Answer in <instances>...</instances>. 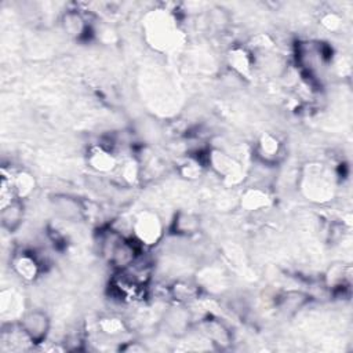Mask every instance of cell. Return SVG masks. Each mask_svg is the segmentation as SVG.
<instances>
[{
    "instance_id": "cell-7",
    "label": "cell",
    "mask_w": 353,
    "mask_h": 353,
    "mask_svg": "<svg viewBox=\"0 0 353 353\" xmlns=\"http://www.w3.org/2000/svg\"><path fill=\"white\" fill-rule=\"evenodd\" d=\"M87 164L91 170L99 174L114 172L120 164L113 149L102 143L94 145L87 152Z\"/></svg>"
},
{
    "instance_id": "cell-10",
    "label": "cell",
    "mask_w": 353,
    "mask_h": 353,
    "mask_svg": "<svg viewBox=\"0 0 353 353\" xmlns=\"http://www.w3.org/2000/svg\"><path fill=\"white\" fill-rule=\"evenodd\" d=\"M51 205L65 221H80L85 216L84 203L73 196L55 194L51 197Z\"/></svg>"
},
{
    "instance_id": "cell-19",
    "label": "cell",
    "mask_w": 353,
    "mask_h": 353,
    "mask_svg": "<svg viewBox=\"0 0 353 353\" xmlns=\"http://www.w3.org/2000/svg\"><path fill=\"white\" fill-rule=\"evenodd\" d=\"M11 183H12V188H14V192L17 194L18 199L21 200H25L28 199L33 190L36 189V179L34 176L25 171V170H21V171H17L14 174H11Z\"/></svg>"
},
{
    "instance_id": "cell-6",
    "label": "cell",
    "mask_w": 353,
    "mask_h": 353,
    "mask_svg": "<svg viewBox=\"0 0 353 353\" xmlns=\"http://www.w3.org/2000/svg\"><path fill=\"white\" fill-rule=\"evenodd\" d=\"M19 324L33 345H39L46 341L51 325L47 313L41 310H30L25 313Z\"/></svg>"
},
{
    "instance_id": "cell-14",
    "label": "cell",
    "mask_w": 353,
    "mask_h": 353,
    "mask_svg": "<svg viewBox=\"0 0 353 353\" xmlns=\"http://www.w3.org/2000/svg\"><path fill=\"white\" fill-rule=\"evenodd\" d=\"M23 221V203L19 199L12 200L4 207H0V222L3 229L14 233Z\"/></svg>"
},
{
    "instance_id": "cell-2",
    "label": "cell",
    "mask_w": 353,
    "mask_h": 353,
    "mask_svg": "<svg viewBox=\"0 0 353 353\" xmlns=\"http://www.w3.org/2000/svg\"><path fill=\"white\" fill-rule=\"evenodd\" d=\"M143 33L148 44L157 51H168L179 41L176 19L167 10H153L143 21Z\"/></svg>"
},
{
    "instance_id": "cell-1",
    "label": "cell",
    "mask_w": 353,
    "mask_h": 353,
    "mask_svg": "<svg viewBox=\"0 0 353 353\" xmlns=\"http://www.w3.org/2000/svg\"><path fill=\"white\" fill-rule=\"evenodd\" d=\"M299 189L313 203H328L336 192V172L324 163L310 161L301 171Z\"/></svg>"
},
{
    "instance_id": "cell-11",
    "label": "cell",
    "mask_w": 353,
    "mask_h": 353,
    "mask_svg": "<svg viewBox=\"0 0 353 353\" xmlns=\"http://www.w3.org/2000/svg\"><path fill=\"white\" fill-rule=\"evenodd\" d=\"M61 23L66 34L74 40H84L88 37V34L92 33L91 25L87 21L85 15L77 10L65 11Z\"/></svg>"
},
{
    "instance_id": "cell-9",
    "label": "cell",
    "mask_w": 353,
    "mask_h": 353,
    "mask_svg": "<svg viewBox=\"0 0 353 353\" xmlns=\"http://www.w3.org/2000/svg\"><path fill=\"white\" fill-rule=\"evenodd\" d=\"M228 65L240 77L250 79L255 66L254 52L244 46H234L228 51Z\"/></svg>"
},
{
    "instance_id": "cell-24",
    "label": "cell",
    "mask_w": 353,
    "mask_h": 353,
    "mask_svg": "<svg viewBox=\"0 0 353 353\" xmlns=\"http://www.w3.org/2000/svg\"><path fill=\"white\" fill-rule=\"evenodd\" d=\"M203 161H200L199 159H188L185 163L181 164V168H179V172L183 178L186 179H197L201 172H203Z\"/></svg>"
},
{
    "instance_id": "cell-5",
    "label": "cell",
    "mask_w": 353,
    "mask_h": 353,
    "mask_svg": "<svg viewBox=\"0 0 353 353\" xmlns=\"http://www.w3.org/2000/svg\"><path fill=\"white\" fill-rule=\"evenodd\" d=\"M163 221L157 212L143 210L132 219V234L141 245H154L163 237Z\"/></svg>"
},
{
    "instance_id": "cell-8",
    "label": "cell",
    "mask_w": 353,
    "mask_h": 353,
    "mask_svg": "<svg viewBox=\"0 0 353 353\" xmlns=\"http://www.w3.org/2000/svg\"><path fill=\"white\" fill-rule=\"evenodd\" d=\"M255 156L261 163L274 165L283 159V143L276 135L263 132L256 141Z\"/></svg>"
},
{
    "instance_id": "cell-20",
    "label": "cell",
    "mask_w": 353,
    "mask_h": 353,
    "mask_svg": "<svg viewBox=\"0 0 353 353\" xmlns=\"http://www.w3.org/2000/svg\"><path fill=\"white\" fill-rule=\"evenodd\" d=\"M170 295L178 303L192 302V301L199 298V295H200V285L189 283V281H176L170 288Z\"/></svg>"
},
{
    "instance_id": "cell-21",
    "label": "cell",
    "mask_w": 353,
    "mask_h": 353,
    "mask_svg": "<svg viewBox=\"0 0 353 353\" xmlns=\"http://www.w3.org/2000/svg\"><path fill=\"white\" fill-rule=\"evenodd\" d=\"M119 174L120 181L124 185H135L139 181L141 176V164L135 157H128L124 161H121L117 167V170L114 171Z\"/></svg>"
},
{
    "instance_id": "cell-13",
    "label": "cell",
    "mask_w": 353,
    "mask_h": 353,
    "mask_svg": "<svg viewBox=\"0 0 353 353\" xmlns=\"http://www.w3.org/2000/svg\"><path fill=\"white\" fill-rule=\"evenodd\" d=\"M240 205L243 210L255 212L266 210L272 205V196L262 188H247L240 196Z\"/></svg>"
},
{
    "instance_id": "cell-18",
    "label": "cell",
    "mask_w": 353,
    "mask_h": 353,
    "mask_svg": "<svg viewBox=\"0 0 353 353\" xmlns=\"http://www.w3.org/2000/svg\"><path fill=\"white\" fill-rule=\"evenodd\" d=\"M171 229L178 236H193L200 230V218L189 211H178Z\"/></svg>"
},
{
    "instance_id": "cell-3",
    "label": "cell",
    "mask_w": 353,
    "mask_h": 353,
    "mask_svg": "<svg viewBox=\"0 0 353 353\" xmlns=\"http://www.w3.org/2000/svg\"><path fill=\"white\" fill-rule=\"evenodd\" d=\"M296 63L306 76H313L321 66L331 61L332 50L327 43L305 40L295 46Z\"/></svg>"
},
{
    "instance_id": "cell-16",
    "label": "cell",
    "mask_w": 353,
    "mask_h": 353,
    "mask_svg": "<svg viewBox=\"0 0 353 353\" xmlns=\"http://www.w3.org/2000/svg\"><path fill=\"white\" fill-rule=\"evenodd\" d=\"M200 332L205 336L207 341H210L214 345L219 346H228L230 342V334L228 328L215 319H207L200 323Z\"/></svg>"
},
{
    "instance_id": "cell-26",
    "label": "cell",
    "mask_w": 353,
    "mask_h": 353,
    "mask_svg": "<svg viewBox=\"0 0 353 353\" xmlns=\"http://www.w3.org/2000/svg\"><path fill=\"white\" fill-rule=\"evenodd\" d=\"M274 47V41L272 40L270 36L265 34V33H261V34H256L255 37L251 39V44H250V50H259V51H269Z\"/></svg>"
},
{
    "instance_id": "cell-4",
    "label": "cell",
    "mask_w": 353,
    "mask_h": 353,
    "mask_svg": "<svg viewBox=\"0 0 353 353\" xmlns=\"http://www.w3.org/2000/svg\"><path fill=\"white\" fill-rule=\"evenodd\" d=\"M207 164L218 176L223 179L228 186L240 185L245 176L241 163L222 149L212 148L211 150H208Z\"/></svg>"
},
{
    "instance_id": "cell-15",
    "label": "cell",
    "mask_w": 353,
    "mask_h": 353,
    "mask_svg": "<svg viewBox=\"0 0 353 353\" xmlns=\"http://www.w3.org/2000/svg\"><path fill=\"white\" fill-rule=\"evenodd\" d=\"M350 277L352 268L346 263L336 262L327 269L324 274V283L331 290H342L350 285Z\"/></svg>"
},
{
    "instance_id": "cell-12",
    "label": "cell",
    "mask_w": 353,
    "mask_h": 353,
    "mask_svg": "<svg viewBox=\"0 0 353 353\" xmlns=\"http://www.w3.org/2000/svg\"><path fill=\"white\" fill-rule=\"evenodd\" d=\"M14 272L25 281H33L40 273V262L34 254L29 251H22L12 258Z\"/></svg>"
},
{
    "instance_id": "cell-23",
    "label": "cell",
    "mask_w": 353,
    "mask_h": 353,
    "mask_svg": "<svg viewBox=\"0 0 353 353\" xmlns=\"http://www.w3.org/2000/svg\"><path fill=\"white\" fill-rule=\"evenodd\" d=\"M307 301V296L299 291H287L280 296V306L285 310H296Z\"/></svg>"
},
{
    "instance_id": "cell-25",
    "label": "cell",
    "mask_w": 353,
    "mask_h": 353,
    "mask_svg": "<svg viewBox=\"0 0 353 353\" xmlns=\"http://www.w3.org/2000/svg\"><path fill=\"white\" fill-rule=\"evenodd\" d=\"M342 23H343L342 17L335 11H327L320 17V25L325 30L332 32V33L339 32L342 29Z\"/></svg>"
},
{
    "instance_id": "cell-22",
    "label": "cell",
    "mask_w": 353,
    "mask_h": 353,
    "mask_svg": "<svg viewBox=\"0 0 353 353\" xmlns=\"http://www.w3.org/2000/svg\"><path fill=\"white\" fill-rule=\"evenodd\" d=\"M98 328L106 336H119L123 332H125L127 325L123 321V319H120L117 316H106V317L99 319Z\"/></svg>"
},
{
    "instance_id": "cell-17",
    "label": "cell",
    "mask_w": 353,
    "mask_h": 353,
    "mask_svg": "<svg viewBox=\"0 0 353 353\" xmlns=\"http://www.w3.org/2000/svg\"><path fill=\"white\" fill-rule=\"evenodd\" d=\"M164 323H165V327L170 330V332H172L175 335L185 334L186 330L189 328V323H190L189 310L181 305L174 306L165 312Z\"/></svg>"
}]
</instances>
